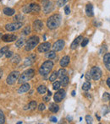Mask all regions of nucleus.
Wrapping results in <instances>:
<instances>
[{
	"instance_id": "obj_1",
	"label": "nucleus",
	"mask_w": 110,
	"mask_h": 124,
	"mask_svg": "<svg viewBox=\"0 0 110 124\" xmlns=\"http://www.w3.org/2000/svg\"><path fill=\"white\" fill-rule=\"evenodd\" d=\"M61 23V16L59 15H53L50 16L47 20V26L48 29L54 30L57 29Z\"/></svg>"
},
{
	"instance_id": "obj_2",
	"label": "nucleus",
	"mask_w": 110,
	"mask_h": 124,
	"mask_svg": "<svg viewBox=\"0 0 110 124\" xmlns=\"http://www.w3.org/2000/svg\"><path fill=\"white\" fill-rule=\"evenodd\" d=\"M53 68V62L52 61H46L42 63L41 68L39 69V74L44 78L48 77V74L51 72V70Z\"/></svg>"
},
{
	"instance_id": "obj_3",
	"label": "nucleus",
	"mask_w": 110,
	"mask_h": 124,
	"mask_svg": "<svg viewBox=\"0 0 110 124\" xmlns=\"http://www.w3.org/2000/svg\"><path fill=\"white\" fill-rule=\"evenodd\" d=\"M35 75V71L34 69H27L25 72H23L21 74H20V78L18 79V83L19 84H25L28 82L29 80H31V78L34 77Z\"/></svg>"
},
{
	"instance_id": "obj_4",
	"label": "nucleus",
	"mask_w": 110,
	"mask_h": 124,
	"mask_svg": "<svg viewBox=\"0 0 110 124\" xmlns=\"http://www.w3.org/2000/svg\"><path fill=\"white\" fill-rule=\"evenodd\" d=\"M39 37L36 36H33L31 37H30L29 39L27 40L26 44H25V51L29 52V51H31L32 49H34L36 47V46H37V44L39 43Z\"/></svg>"
},
{
	"instance_id": "obj_5",
	"label": "nucleus",
	"mask_w": 110,
	"mask_h": 124,
	"mask_svg": "<svg viewBox=\"0 0 110 124\" xmlns=\"http://www.w3.org/2000/svg\"><path fill=\"white\" fill-rule=\"evenodd\" d=\"M41 10V8L36 3H31L30 5H26L23 8L24 13H38Z\"/></svg>"
},
{
	"instance_id": "obj_6",
	"label": "nucleus",
	"mask_w": 110,
	"mask_h": 124,
	"mask_svg": "<svg viewBox=\"0 0 110 124\" xmlns=\"http://www.w3.org/2000/svg\"><path fill=\"white\" fill-rule=\"evenodd\" d=\"M19 76H20V73H19L18 71H13V72L10 73V74H8V76L7 77L6 83L9 85H14V84L15 83V81L18 79Z\"/></svg>"
},
{
	"instance_id": "obj_7",
	"label": "nucleus",
	"mask_w": 110,
	"mask_h": 124,
	"mask_svg": "<svg viewBox=\"0 0 110 124\" xmlns=\"http://www.w3.org/2000/svg\"><path fill=\"white\" fill-rule=\"evenodd\" d=\"M22 26H23V23L22 22H14V23L7 24L5 25V29L8 31H15L20 29Z\"/></svg>"
},
{
	"instance_id": "obj_8",
	"label": "nucleus",
	"mask_w": 110,
	"mask_h": 124,
	"mask_svg": "<svg viewBox=\"0 0 110 124\" xmlns=\"http://www.w3.org/2000/svg\"><path fill=\"white\" fill-rule=\"evenodd\" d=\"M91 75L94 80H99L102 77V70L98 67H93L91 69Z\"/></svg>"
},
{
	"instance_id": "obj_9",
	"label": "nucleus",
	"mask_w": 110,
	"mask_h": 124,
	"mask_svg": "<svg viewBox=\"0 0 110 124\" xmlns=\"http://www.w3.org/2000/svg\"><path fill=\"white\" fill-rule=\"evenodd\" d=\"M64 97H65V90H60V89H59V90L56 92L54 96H53V100H54L55 102L59 103V102H61Z\"/></svg>"
},
{
	"instance_id": "obj_10",
	"label": "nucleus",
	"mask_w": 110,
	"mask_h": 124,
	"mask_svg": "<svg viewBox=\"0 0 110 124\" xmlns=\"http://www.w3.org/2000/svg\"><path fill=\"white\" fill-rule=\"evenodd\" d=\"M43 4V11L45 14L50 13V12L53 10V3L50 1H43L42 3Z\"/></svg>"
},
{
	"instance_id": "obj_11",
	"label": "nucleus",
	"mask_w": 110,
	"mask_h": 124,
	"mask_svg": "<svg viewBox=\"0 0 110 124\" xmlns=\"http://www.w3.org/2000/svg\"><path fill=\"white\" fill-rule=\"evenodd\" d=\"M64 47V40H59L53 44V49L55 52H59V51H61L63 48Z\"/></svg>"
},
{
	"instance_id": "obj_12",
	"label": "nucleus",
	"mask_w": 110,
	"mask_h": 124,
	"mask_svg": "<svg viewBox=\"0 0 110 124\" xmlns=\"http://www.w3.org/2000/svg\"><path fill=\"white\" fill-rule=\"evenodd\" d=\"M51 48V44L49 42H43L42 44H41L38 46V51L40 52H48Z\"/></svg>"
},
{
	"instance_id": "obj_13",
	"label": "nucleus",
	"mask_w": 110,
	"mask_h": 124,
	"mask_svg": "<svg viewBox=\"0 0 110 124\" xmlns=\"http://www.w3.org/2000/svg\"><path fill=\"white\" fill-rule=\"evenodd\" d=\"M2 40L4 42H12V41L16 40V36L15 35H11V34H7L2 36Z\"/></svg>"
},
{
	"instance_id": "obj_14",
	"label": "nucleus",
	"mask_w": 110,
	"mask_h": 124,
	"mask_svg": "<svg viewBox=\"0 0 110 124\" xmlns=\"http://www.w3.org/2000/svg\"><path fill=\"white\" fill-rule=\"evenodd\" d=\"M36 61V55L35 54H31L29 57H27L25 59V62H24V65L25 66H31L33 62Z\"/></svg>"
},
{
	"instance_id": "obj_15",
	"label": "nucleus",
	"mask_w": 110,
	"mask_h": 124,
	"mask_svg": "<svg viewBox=\"0 0 110 124\" xmlns=\"http://www.w3.org/2000/svg\"><path fill=\"white\" fill-rule=\"evenodd\" d=\"M43 27V23L39 20H36L33 22V28L36 31H40Z\"/></svg>"
},
{
	"instance_id": "obj_16",
	"label": "nucleus",
	"mask_w": 110,
	"mask_h": 124,
	"mask_svg": "<svg viewBox=\"0 0 110 124\" xmlns=\"http://www.w3.org/2000/svg\"><path fill=\"white\" fill-rule=\"evenodd\" d=\"M30 88H31V86H30L29 84H27V83L22 84V85L19 88V90H18V94L25 93V92H27L28 90H30Z\"/></svg>"
},
{
	"instance_id": "obj_17",
	"label": "nucleus",
	"mask_w": 110,
	"mask_h": 124,
	"mask_svg": "<svg viewBox=\"0 0 110 124\" xmlns=\"http://www.w3.org/2000/svg\"><path fill=\"white\" fill-rule=\"evenodd\" d=\"M82 40H83V37L81 36H79L77 38H76V39H75V41H73L72 44H71V46H70L71 49H72V50L76 49V47H77V46H79L80 42H81V41H82Z\"/></svg>"
},
{
	"instance_id": "obj_18",
	"label": "nucleus",
	"mask_w": 110,
	"mask_h": 124,
	"mask_svg": "<svg viewBox=\"0 0 110 124\" xmlns=\"http://www.w3.org/2000/svg\"><path fill=\"white\" fill-rule=\"evenodd\" d=\"M103 62L105 63L106 69L110 71V53H106L103 57Z\"/></svg>"
},
{
	"instance_id": "obj_19",
	"label": "nucleus",
	"mask_w": 110,
	"mask_h": 124,
	"mask_svg": "<svg viewBox=\"0 0 110 124\" xmlns=\"http://www.w3.org/2000/svg\"><path fill=\"white\" fill-rule=\"evenodd\" d=\"M85 13H86V15L89 17H92L94 15L93 13V6L92 4H87L86 7H85Z\"/></svg>"
},
{
	"instance_id": "obj_20",
	"label": "nucleus",
	"mask_w": 110,
	"mask_h": 124,
	"mask_svg": "<svg viewBox=\"0 0 110 124\" xmlns=\"http://www.w3.org/2000/svg\"><path fill=\"white\" fill-rule=\"evenodd\" d=\"M69 61H70V58H69V56H64V57H63V58L60 61V66L63 68L66 67L69 63Z\"/></svg>"
},
{
	"instance_id": "obj_21",
	"label": "nucleus",
	"mask_w": 110,
	"mask_h": 124,
	"mask_svg": "<svg viewBox=\"0 0 110 124\" xmlns=\"http://www.w3.org/2000/svg\"><path fill=\"white\" fill-rule=\"evenodd\" d=\"M3 14L5 15H8V16H12L15 14V9L13 8H3Z\"/></svg>"
},
{
	"instance_id": "obj_22",
	"label": "nucleus",
	"mask_w": 110,
	"mask_h": 124,
	"mask_svg": "<svg viewBox=\"0 0 110 124\" xmlns=\"http://www.w3.org/2000/svg\"><path fill=\"white\" fill-rule=\"evenodd\" d=\"M59 106L56 103H51L49 105V111H52V112L56 113L59 111Z\"/></svg>"
},
{
	"instance_id": "obj_23",
	"label": "nucleus",
	"mask_w": 110,
	"mask_h": 124,
	"mask_svg": "<svg viewBox=\"0 0 110 124\" xmlns=\"http://www.w3.org/2000/svg\"><path fill=\"white\" fill-rule=\"evenodd\" d=\"M69 77H68L67 75L62 77V78H61V81H60L61 85H63V86H66V85L69 84Z\"/></svg>"
},
{
	"instance_id": "obj_24",
	"label": "nucleus",
	"mask_w": 110,
	"mask_h": 124,
	"mask_svg": "<svg viewBox=\"0 0 110 124\" xmlns=\"http://www.w3.org/2000/svg\"><path fill=\"white\" fill-rule=\"evenodd\" d=\"M36 107H37V104H36V102L34 101H31V102L28 104V109L31 110V111H34V110H36Z\"/></svg>"
},
{
	"instance_id": "obj_25",
	"label": "nucleus",
	"mask_w": 110,
	"mask_h": 124,
	"mask_svg": "<svg viewBox=\"0 0 110 124\" xmlns=\"http://www.w3.org/2000/svg\"><path fill=\"white\" fill-rule=\"evenodd\" d=\"M20 57L19 55H15V56H14L13 57H12V59H11V62L13 64H18L19 62H20Z\"/></svg>"
},
{
	"instance_id": "obj_26",
	"label": "nucleus",
	"mask_w": 110,
	"mask_h": 124,
	"mask_svg": "<svg viewBox=\"0 0 110 124\" xmlns=\"http://www.w3.org/2000/svg\"><path fill=\"white\" fill-rule=\"evenodd\" d=\"M46 91H47V87L45 86V85H40V86L37 88V92L39 94H41V95L45 94Z\"/></svg>"
},
{
	"instance_id": "obj_27",
	"label": "nucleus",
	"mask_w": 110,
	"mask_h": 124,
	"mask_svg": "<svg viewBox=\"0 0 110 124\" xmlns=\"http://www.w3.org/2000/svg\"><path fill=\"white\" fill-rule=\"evenodd\" d=\"M24 44H25V39L24 38H20V39L17 40L16 42H15V46L17 47H21V46H24Z\"/></svg>"
},
{
	"instance_id": "obj_28",
	"label": "nucleus",
	"mask_w": 110,
	"mask_h": 124,
	"mask_svg": "<svg viewBox=\"0 0 110 124\" xmlns=\"http://www.w3.org/2000/svg\"><path fill=\"white\" fill-rule=\"evenodd\" d=\"M8 51V46H3L0 49V58H1L3 56H4L5 54L7 53V52Z\"/></svg>"
},
{
	"instance_id": "obj_29",
	"label": "nucleus",
	"mask_w": 110,
	"mask_h": 124,
	"mask_svg": "<svg viewBox=\"0 0 110 124\" xmlns=\"http://www.w3.org/2000/svg\"><path fill=\"white\" fill-rule=\"evenodd\" d=\"M66 74H67V71H66L64 69H61L58 71V77H59V78H61L62 77L65 76Z\"/></svg>"
},
{
	"instance_id": "obj_30",
	"label": "nucleus",
	"mask_w": 110,
	"mask_h": 124,
	"mask_svg": "<svg viewBox=\"0 0 110 124\" xmlns=\"http://www.w3.org/2000/svg\"><path fill=\"white\" fill-rule=\"evenodd\" d=\"M61 87V83L59 81H54L53 82V89L54 90H59Z\"/></svg>"
},
{
	"instance_id": "obj_31",
	"label": "nucleus",
	"mask_w": 110,
	"mask_h": 124,
	"mask_svg": "<svg viewBox=\"0 0 110 124\" xmlns=\"http://www.w3.org/2000/svg\"><path fill=\"white\" fill-rule=\"evenodd\" d=\"M24 20V16L22 15H17L14 17V21L15 22H21Z\"/></svg>"
},
{
	"instance_id": "obj_32",
	"label": "nucleus",
	"mask_w": 110,
	"mask_h": 124,
	"mask_svg": "<svg viewBox=\"0 0 110 124\" xmlns=\"http://www.w3.org/2000/svg\"><path fill=\"white\" fill-rule=\"evenodd\" d=\"M57 78H58V72H56V71H55V72H53V74L50 75L49 80H50L51 82H54V81H56Z\"/></svg>"
},
{
	"instance_id": "obj_33",
	"label": "nucleus",
	"mask_w": 110,
	"mask_h": 124,
	"mask_svg": "<svg viewBox=\"0 0 110 124\" xmlns=\"http://www.w3.org/2000/svg\"><path fill=\"white\" fill-rule=\"evenodd\" d=\"M91 88V84L89 83L88 81L87 82H85V83L82 85V90H85V91H87V90H89Z\"/></svg>"
},
{
	"instance_id": "obj_34",
	"label": "nucleus",
	"mask_w": 110,
	"mask_h": 124,
	"mask_svg": "<svg viewBox=\"0 0 110 124\" xmlns=\"http://www.w3.org/2000/svg\"><path fill=\"white\" fill-rule=\"evenodd\" d=\"M46 57H48V58H49V59H53L56 57L55 51H51V52H49L48 53H47Z\"/></svg>"
},
{
	"instance_id": "obj_35",
	"label": "nucleus",
	"mask_w": 110,
	"mask_h": 124,
	"mask_svg": "<svg viewBox=\"0 0 110 124\" xmlns=\"http://www.w3.org/2000/svg\"><path fill=\"white\" fill-rule=\"evenodd\" d=\"M31 33V27L30 26H25L23 30H22V34L25 35V36H27Z\"/></svg>"
},
{
	"instance_id": "obj_36",
	"label": "nucleus",
	"mask_w": 110,
	"mask_h": 124,
	"mask_svg": "<svg viewBox=\"0 0 110 124\" xmlns=\"http://www.w3.org/2000/svg\"><path fill=\"white\" fill-rule=\"evenodd\" d=\"M110 100V94L109 93H104L103 95H102V101H109Z\"/></svg>"
},
{
	"instance_id": "obj_37",
	"label": "nucleus",
	"mask_w": 110,
	"mask_h": 124,
	"mask_svg": "<svg viewBox=\"0 0 110 124\" xmlns=\"http://www.w3.org/2000/svg\"><path fill=\"white\" fill-rule=\"evenodd\" d=\"M68 2V0H58L57 2V5L59 7H63L66 3Z\"/></svg>"
},
{
	"instance_id": "obj_38",
	"label": "nucleus",
	"mask_w": 110,
	"mask_h": 124,
	"mask_svg": "<svg viewBox=\"0 0 110 124\" xmlns=\"http://www.w3.org/2000/svg\"><path fill=\"white\" fill-rule=\"evenodd\" d=\"M5 123V117L4 115H3V112L0 110V124H3Z\"/></svg>"
},
{
	"instance_id": "obj_39",
	"label": "nucleus",
	"mask_w": 110,
	"mask_h": 124,
	"mask_svg": "<svg viewBox=\"0 0 110 124\" xmlns=\"http://www.w3.org/2000/svg\"><path fill=\"white\" fill-rule=\"evenodd\" d=\"M85 121H86V123L88 124H92L93 123V119H92V116H90V115H87L86 116H85Z\"/></svg>"
},
{
	"instance_id": "obj_40",
	"label": "nucleus",
	"mask_w": 110,
	"mask_h": 124,
	"mask_svg": "<svg viewBox=\"0 0 110 124\" xmlns=\"http://www.w3.org/2000/svg\"><path fill=\"white\" fill-rule=\"evenodd\" d=\"M88 39L87 38H85V39H83L82 41H81V46L84 47V46H85L87 45V43H88Z\"/></svg>"
},
{
	"instance_id": "obj_41",
	"label": "nucleus",
	"mask_w": 110,
	"mask_h": 124,
	"mask_svg": "<svg viewBox=\"0 0 110 124\" xmlns=\"http://www.w3.org/2000/svg\"><path fill=\"white\" fill-rule=\"evenodd\" d=\"M45 105L43 104V103H41V104L38 106V110H39L40 111H43V110H45Z\"/></svg>"
},
{
	"instance_id": "obj_42",
	"label": "nucleus",
	"mask_w": 110,
	"mask_h": 124,
	"mask_svg": "<svg viewBox=\"0 0 110 124\" xmlns=\"http://www.w3.org/2000/svg\"><path fill=\"white\" fill-rule=\"evenodd\" d=\"M5 55H6L7 58H10V57L13 56V52H11V51H8V52H7V53L5 54Z\"/></svg>"
},
{
	"instance_id": "obj_43",
	"label": "nucleus",
	"mask_w": 110,
	"mask_h": 124,
	"mask_svg": "<svg viewBox=\"0 0 110 124\" xmlns=\"http://www.w3.org/2000/svg\"><path fill=\"white\" fill-rule=\"evenodd\" d=\"M64 12H65L66 15H69V13H70V8H69V6L64 7Z\"/></svg>"
},
{
	"instance_id": "obj_44",
	"label": "nucleus",
	"mask_w": 110,
	"mask_h": 124,
	"mask_svg": "<svg viewBox=\"0 0 110 124\" xmlns=\"http://www.w3.org/2000/svg\"><path fill=\"white\" fill-rule=\"evenodd\" d=\"M91 78H92L91 73H86V74H85V78H86V80H90Z\"/></svg>"
},
{
	"instance_id": "obj_45",
	"label": "nucleus",
	"mask_w": 110,
	"mask_h": 124,
	"mask_svg": "<svg viewBox=\"0 0 110 124\" xmlns=\"http://www.w3.org/2000/svg\"><path fill=\"white\" fill-rule=\"evenodd\" d=\"M50 121L53 122V123H57V118H56L55 116H52V117L50 118Z\"/></svg>"
},
{
	"instance_id": "obj_46",
	"label": "nucleus",
	"mask_w": 110,
	"mask_h": 124,
	"mask_svg": "<svg viewBox=\"0 0 110 124\" xmlns=\"http://www.w3.org/2000/svg\"><path fill=\"white\" fill-rule=\"evenodd\" d=\"M43 100H44V101H46V102H48V101H50V96H49V95H48V96H45L44 98H43Z\"/></svg>"
},
{
	"instance_id": "obj_47",
	"label": "nucleus",
	"mask_w": 110,
	"mask_h": 124,
	"mask_svg": "<svg viewBox=\"0 0 110 124\" xmlns=\"http://www.w3.org/2000/svg\"><path fill=\"white\" fill-rule=\"evenodd\" d=\"M107 85H108V86H109V88H110V78H109L107 79Z\"/></svg>"
},
{
	"instance_id": "obj_48",
	"label": "nucleus",
	"mask_w": 110,
	"mask_h": 124,
	"mask_svg": "<svg viewBox=\"0 0 110 124\" xmlns=\"http://www.w3.org/2000/svg\"><path fill=\"white\" fill-rule=\"evenodd\" d=\"M2 76H3V71H2V69H0V78H2Z\"/></svg>"
},
{
	"instance_id": "obj_49",
	"label": "nucleus",
	"mask_w": 110,
	"mask_h": 124,
	"mask_svg": "<svg viewBox=\"0 0 110 124\" xmlns=\"http://www.w3.org/2000/svg\"><path fill=\"white\" fill-rule=\"evenodd\" d=\"M48 95H49V96H51V95H52V93H51V91H50V90H48Z\"/></svg>"
},
{
	"instance_id": "obj_50",
	"label": "nucleus",
	"mask_w": 110,
	"mask_h": 124,
	"mask_svg": "<svg viewBox=\"0 0 110 124\" xmlns=\"http://www.w3.org/2000/svg\"><path fill=\"white\" fill-rule=\"evenodd\" d=\"M76 95V91H72V96H75Z\"/></svg>"
},
{
	"instance_id": "obj_51",
	"label": "nucleus",
	"mask_w": 110,
	"mask_h": 124,
	"mask_svg": "<svg viewBox=\"0 0 110 124\" xmlns=\"http://www.w3.org/2000/svg\"><path fill=\"white\" fill-rule=\"evenodd\" d=\"M2 36H2V33H0V39L2 38Z\"/></svg>"
},
{
	"instance_id": "obj_52",
	"label": "nucleus",
	"mask_w": 110,
	"mask_h": 124,
	"mask_svg": "<svg viewBox=\"0 0 110 124\" xmlns=\"http://www.w3.org/2000/svg\"><path fill=\"white\" fill-rule=\"evenodd\" d=\"M109 107H110V100H109Z\"/></svg>"
},
{
	"instance_id": "obj_53",
	"label": "nucleus",
	"mask_w": 110,
	"mask_h": 124,
	"mask_svg": "<svg viewBox=\"0 0 110 124\" xmlns=\"http://www.w3.org/2000/svg\"><path fill=\"white\" fill-rule=\"evenodd\" d=\"M0 1H1V0H0Z\"/></svg>"
}]
</instances>
